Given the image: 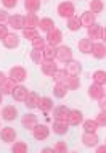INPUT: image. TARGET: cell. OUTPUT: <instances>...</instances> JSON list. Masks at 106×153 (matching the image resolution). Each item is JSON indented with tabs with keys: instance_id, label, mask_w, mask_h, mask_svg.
<instances>
[{
	"instance_id": "6da1fadb",
	"label": "cell",
	"mask_w": 106,
	"mask_h": 153,
	"mask_svg": "<svg viewBox=\"0 0 106 153\" xmlns=\"http://www.w3.org/2000/svg\"><path fill=\"white\" fill-rule=\"evenodd\" d=\"M47 44L48 45H53V47H58L61 44V40H63V34H61V31L58 27H53L47 32V37H45Z\"/></svg>"
},
{
	"instance_id": "7a4b0ae2",
	"label": "cell",
	"mask_w": 106,
	"mask_h": 153,
	"mask_svg": "<svg viewBox=\"0 0 106 153\" xmlns=\"http://www.w3.org/2000/svg\"><path fill=\"white\" fill-rule=\"evenodd\" d=\"M56 58H58L61 63H68V61L72 60V50L68 45H58L56 47Z\"/></svg>"
},
{
	"instance_id": "3957f363",
	"label": "cell",
	"mask_w": 106,
	"mask_h": 153,
	"mask_svg": "<svg viewBox=\"0 0 106 153\" xmlns=\"http://www.w3.org/2000/svg\"><path fill=\"white\" fill-rule=\"evenodd\" d=\"M76 13V8L74 5H72L71 2H61L58 5V15L61 16V18H71V16H74Z\"/></svg>"
},
{
	"instance_id": "277c9868",
	"label": "cell",
	"mask_w": 106,
	"mask_h": 153,
	"mask_svg": "<svg viewBox=\"0 0 106 153\" xmlns=\"http://www.w3.org/2000/svg\"><path fill=\"white\" fill-rule=\"evenodd\" d=\"M10 77L15 82H23V81L27 79V73L23 66H13V68L10 69Z\"/></svg>"
},
{
	"instance_id": "5b68a950",
	"label": "cell",
	"mask_w": 106,
	"mask_h": 153,
	"mask_svg": "<svg viewBox=\"0 0 106 153\" xmlns=\"http://www.w3.org/2000/svg\"><path fill=\"white\" fill-rule=\"evenodd\" d=\"M69 113H71V110L64 105H60V106H55V108H53V118H55L56 121H68Z\"/></svg>"
},
{
	"instance_id": "8992f818",
	"label": "cell",
	"mask_w": 106,
	"mask_h": 153,
	"mask_svg": "<svg viewBox=\"0 0 106 153\" xmlns=\"http://www.w3.org/2000/svg\"><path fill=\"white\" fill-rule=\"evenodd\" d=\"M0 139H2V142H5V143H13L15 139H16V131L13 129V127H10V126L2 127Z\"/></svg>"
},
{
	"instance_id": "52a82bcc",
	"label": "cell",
	"mask_w": 106,
	"mask_h": 153,
	"mask_svg": "<svg viewBox=\"0 0 106 153\" xmlns=\"http://www.w3.org/2000/svg\"><path fill=\"white\" fill-rule=\"evenodd\" d=\"M32 134H34L35 140H45L50 134V129L45 126V124H37V126L32 129Z\"/></svg>"
},
{
	"instance_id": "ba28073f",
	"label": "cell",
	"mask_w": 106,
	"mask_h": 153,
	"mask_svg": "<svg viewBox=\"0 0 106 153\" xmlns=\"http://www.w3.org/2000/svg\"><path fill=\"white\" fill-rule=\"evenodd\" d=\"M66 73H68V76H79L80 71H82V65L79 63V61H76V60H71V61H68L66 63Z\"/></svg>"
},
{
	"instance_id": "9c48e42d",
	"label": "cell",
	"mask_w": 106,
	"mask_h": 153,
	"mask_svg": "<svg viewBox=\"0 0 106 153\" xmlns=\"http://www.w3.org/2000/svg\"><path fill=\"white\" fill-rule=\"evenodd\" d=\"M40 69H42V73L47 74V76H53L55 71L58 69V66L55 65V60H43L42 63H40Z\"/></svg>"
},
{
	"instance_id": "30bf717a",
	"label": "cell",
	"mask_w": 106,
	"mask_h": 153,
	"mask_svg": "<svg viewBox=\"0 0 106 153\" xmlns=\"http://www.w3.org/2000/svg\"><path fill=\"white\" fill-rule=\"evenodd\" d=\"M82 143L85 147H96L98 145V135L96 132H84L82 135Z\"/></svg>"
},
{
	"instance_id": "8fae6325",
	"label": "cell",
	"mask_w": 106,
	"mask_h": 153,
	"mask_svg": "<svg viewBox=\"0 0 106 153\" xmlns=\"http://www.w3.org/2000/svg\"><path fill=\"white\" fill-rule=\"evenodd\" d=\"M21 124L24 126V129H29V131H32L35 126H37V116L35 114H32V113H27V114H24L23 116V119H21Z\"/></svg>"
},
{
	"instance_id": "7c38bea8",
	"label": "cell",
	"mask_w": 106,
	"mask_h": 153,
	"mask_svg": "<svg viewBox=\"0 0 106 153\" xmlns=\"http://www.w3.org/2000/svg\"><path fill=\"white\" fill-rule=\"evenodd\" d=\"M16 118H18V110H16V106L8 105L2 110V119H5V121H15Z\"/></svg>"
},
{
	"instance_id": "4fadbf2b",
	"label": "cell",
	"mask_w": 106,
	"mask_h": 153,
	"mask_svg": "<svg viewBox=\"0 0 106 153\" xmlns=\"http://www.w3.org/2000/svg\"><path fill=\"white\" fill-rule=\"evenodd\" d=\"M68 123H69V126H79L80 123H84V114H82V111H79V110H71V113H69V116H68Z\"/></svg>"
},
{
	"instance_id": "5bb4252c",
	"label": "cell",
	"mask_w": 106,
	"mask_h": 153,
	"mask_svg": "<svg viewBox=\"0 0 106 153\" xmlns=\"http://www.w3.org/2000/svg\"><path fill=\"white\" fill-rule=\"evenodd\" d=\"M39 100H40L39 94L29 92V94H27V97H26V100H24V105H26V108L34 110V108H37V106H39Z\"/></svg>"
},
{
	"instance_id": "9a60e30c",
	"label": "cell",
	"mask_w": 106,
	"mask_h": 153,
	"mask_svg": "<svg viewBox=\"0 0 106 153\" xmlns=\"http://www.w3.org/2000/svg\"><path fill=\"white\" fill-rule=\"evenodd\" d=\"M27 89L24 87V85H16V87L13 89V92H11V97L15 98L16 102H24L27 97Z\"/></svg>"
},
{
	"instance_id": "2e32d148",
	"label": "cell",
	"mask_w": 106,
	"mask_h": 153,
	"mask_svg": "<svg viewBox=\"0 0 106 153\" xmlns=\"http://www.w3.org/2000/svg\"><path fill=\"white\" fill-rule=\"evenodd\" d=\"M88 95H90L92 98H95V100H100L101 97L105 95V87L103 85H100V84H93L88 87Z\"/></svg>"
},
{
	"instance_id": "e0dca14e",
	"label": "cell",
	"mask_w": 106,
	"mask_h": 153,
	"mask_svg": "<svg viewBox=\"0 0 106 153\" xmlns=\"http://www.w3.org/2000/svg\"><path fill=\"white\" fill-rule=\"evenodd\" d=\"M15 87H16V82L11 79V77H7V79L0 84V92H2L3 95H11Z\"/></svg>"
},
{
	"instance_id": "ac0fdd59",
	"label": "cell",
	"mask_w": 106,
	"mask_h": 153,
	"mask_svg": "<svg viewBox=\"0 0 106 153\" xmlns=\"http://www.w3.org/2000/svg\"><path fill=\"white\" fill-rule=\"evenodd\" d=\"M101 32H103V27L100 24L93 23L90 27H87V34H88V39L92 40H96V39H101Z\"/></svg>"
},
{
	"instance_id": "d6986e66",
	"label": "cell",
	"mask_w": 106,
	"mask_h": 153,
	"mask_svg": "<svg viewBox=\"0 0 106 153\" xmlns=\"http://www.w3.org/2000/svg\"><path fill=\"white\" fill-rule=\"evenodd\" d=\"M8 24L13 29H24V16L21 15H13L8 18Z\"/></svg>"
},
{
	"instance_id": "ffe728a7",
	"label": "cell",
	"mask_w": 106,
	"mask_h": 153,
	"mask_svg": "<svg viewBox=\"0 0 106 153\" xmlns=\"http://www.w3.org/2000/svg\"><path fill=\"white\" fill-rule=\"evenodd\" d=\"M68 129H69V123L68 121H56L55 119V123H53V132H55V134L64 135L68 132Z\"/></svg>"
},
{
	"instance_id": "44dd1931",
	"label": "cell",
	"mask_w": 106,
	"mask_h": 153,
	"mask_svg": "<svg viewBox=\"0 0 106 153\" xmlns=\"http://www.w3.org/2000/svg\"><path fill=\"white\" fill-rule=\"evenodd\" d=\"M39 16L35 13H27L24 16V27H39Z\"/></svg>"
},
{
	"instance_id": "7402d4cb",
	"label": "cell",
	"mask_w": 106,
	"mask_h": 153,
	"mask_svg": "<svg viewBox=\"0 0 106 153\" xmlns=\"http://www.w3.org/2000/svg\"><path fill=\"white\" fill-rule=\"evenodd\" d=\"M92 55L95 56L96 60H101V58H105L106 56V47H105V44H93V48H92Z\"/></svg>"
},
{
	"instance_id": "603a6c76",
	"label": "cell",
	"mask_w": 106,
	"mask_h": 153,
	"mask_svg": "<svg viewBox=\"0 0 106 153\" xmlns=\"http://www.w3.org/2000/svg\"><path fill=\"white\" fill-rule=\"evenodd\" d=\"M3 45H5L7 48H16L19 45V36H16V34H8L5 39L2 40Z\"/></svg>"
},
{
	"instance_id": "cb8c5ba5",
	"label": "cell",
	"mask_w": 106,
	"mask_h": 153,
	"mask_svg": "<svg viewBox=\"0 0 106 153\" xmlns=\"http://www.w3.org/2000/svg\"><path fill=\"white\" fill-rule=\"evenodd\" d=\"M79 50L82 52V53H85V55H87V53H92V48H93V40L92 39H80L79 40Z\"/></svg>"
},
{
	"instance_id": "d4e9b609",
	"label": "cell",
	"mask_w": 106,
	"mask_h": 153,
	"mask_svg": "<svg viewBox=\"0 0 106 153\" xmlns=\"http://www.w3.org/2000/svg\"><path fill=\"white\" fill-rule=\"evenodd\" d=\"M37 108H40L43 113H48V111L53 110V100H52L50 97H40Z\"/></svg>"
},
{
	"instance_id": "484cf974",
	"label": "cell",
	"mask_w": 106,
	"mask_h": 153,
	"mask_svg": "<svg viewBox=\"0 0 106 153\" xmlns=\"http://www.w3.org/2000/svg\"><path fill=\"white\" fill-rule=\"evenodd\" d=\"M80 23H82V26L85 27H90L93 23H95V13H92L90 10L85 11V13L80 16Z\"/></svg>"
},
{
	"instance_id": "4316f807",
	"label": "cell",
	"mask_w": 106,
	"mask_h": 153,
	"mask_svg": "<svg viewBox=\"0 0 106 153\" xmlns=\"http://www.w3.org/2000/svg\"><path fill=\"white\" fill-rule=\"evenodd\" d=\"M80 27H82V23H80V18H79V16L74 15V16H71V18L68 19V29H69V31L74 32V31H79Z\"/></svg>"
},
{
	"instance_id": "83f0119b",
	"label": "cell",
	"mask_w": 106,
	"mask_h": 153,
	"mask_svg": "<svg viewBox=\"0 0 106 153\" xmlns=\"http://www.w3.org/2000/svg\"><path fill=\"white\" fill-rule=\"evenodd\" d=\"M52 77L55 81V84H64L68 79V73H66V69H56Z\"/></svg>"
},
{
	"instance_id": "f1b7e54d",
	"label": "cell",
	"mask_w": 106,
	"mask_h": 153,
	"mask_svg": "<svg viewBox=\"0 0 106 153\" xmlns=\"http://www.w3.org/2000/svg\"><path fill=\"white\" fill-rule=\"evenodd\" d=\"M24 8L29 13H35L40 10V0H24Z\"/></svg>"
},
{
	"instance_id": "f546056e",
	"label": "cell",
	"mask_w": 106,
	"mask_h": 153,
	"mask_svg": "<svg viewBox=\"0 0 106 153\" xmlns=\"http://www.w3.org/2000/svg\"><path fill=\"white\" fill-rule=\"evenodd\" d=\"M43 52V60H55L56 58V47H53V45H45V47L42 48Z\"/></svg>"
},
{
	"instance_id": "4dcf8cb0",
	"label": "cell",
	"mask_w": 106,
	"mask_h": 153,
	"mask_svg": "<svg viewBox=\"0 0 106 153\" xmlns=\"http://www.w3.org/2000/svg\"><path fill=\"white\" fill-rule=\"evenodd\" d=\"M64 84H66L68 90H77L80 87V81H79L77 76H68V79H66Z\"/></svg>"
},
{
	"instance_id": "1f68e13d",
	"label": "cell",
	"mask_w": 106,
	"mask_h": 153,
	"mask_svg": "<svg viewBox=\"0 0 106 153\" xmlns=\"http://www.w3.org/2000/svg\"><path fill=\"white\" fill-rule=\"evenodd\" d=\"M39 27H40V31L48 32L50 29L55 27V21H53L52 18H42V19H40V23H39Z\"/></svg>"
},
{
	"instance_id": "d6a6232c",
	"label": "cell",
	"mask_w": 106,
	"mask_h": 153,
	"mask_svg": "<svg viewBox=\"0 0 106 153\" xmlns=\"http://www.w3.org/2000/svg\"><path fill=\"white\" fill-rule=\"evenodd\" d=\"M66 94H68L66 84H55V87H53V95H55L56 98H64Z\"/></svg>"
},
{
	"instance_id": "836d02e7",
	"label": "cell",
	"mask_w": 106,
	"mask_h": 153,
	"mask_svg": "<svg viewBox=\"0 0 106 153\" xmlns=\"http://www.w3.org/2000/svg\"><path fill=\"white\" fill-rule=\"evenodd\" d=\"M92 77H93V82H95V84H100V85H105L106 84V71H103V69L95 71Z\"/></svg>"
},
{
	"instance_id": "e575fe53",
	"label": "cell",
	"mask_w": 106,
	"mask_h": 153,
	"mask_svg": "<svg viewBox=\"0 0 106 153\" xmlns=\"http://www.w3.org/2000/svg\"><path fill=\"white\" fill-rule=\"evenodd\" d=\"M96 129H98L96 119H87V121H84V131L85 132H96Z\"/></svg>"
},
{
	"instance_id": "d590c367",
	"label": "cell",
	"mask_w": 106,
	"mask_h": 153,
	"mask_svg": "<svg viewBox=\"0 0 106 153\" xmlns=\"http://www.w3.org/2000/svg\"><path fill=\"white\" fill-rule=\"evenodd\" d=\"M37 36L39 34H37V29H35V27H24L23 29V37L27 40H34Z\"/></svg>"
},
{
	"instance_id": "8d00e7d4",
	"label": "cell",
	"mask_w": 106,
	"mask_h": 153,
	"mask_svg": "<svg viewBox=\"0 0 106 153\" xmlns=\"http://www.w3.org/2000/svg\"><path fill=\"white\" fill-rule=\"evenodd\" d=\"M103 8H105V5H103L101 0H90V11H92V13H95V15L101 13Z\"/></svg>"
},
{
	"instance_id": "74e56055",
	"label": "cell",
	"mask_w": 106,
	"mask_h": 153,
	"mask_svg": "<svg viewBox=\"0 0 106 153\" xmlns=\"http://www.w3.org/2000/svg\"><path fill=\"white\" fill-rule=\"evenodd\" d=\"M31 60L34 61V63L40 65V63L43 61V52L39 50V48H32V52H31Z\"/></svg>"
},
{
	"instance_id": "f35d334b",
	"label": "cell",
	"mask_w": 106,
	"mask_h": 153,
	"mask_svg": "<svg viewBox=\"0 0 106 153\" xmlns=\"http://www.w3.org/2000/svg\"><path fill=\"white\" fill-rule=\"evenodd\" d=\"M11 152L13 153H26L27 152V143L26 142H13Z\"/></svg>"
},
{
	"instance_id": "ab89813d",
	"label": "cell",
	"mask_w": 106,
	"mask_h": 153,
	"mask_svg": "<svg viewBox=\"0 0 106 153\" xmlns=\"http://www.w3.org/2000/svg\"><path fill=\"white\" fill-rule=\"evenodd\" d=\"M31 42H32V48H39V50H42V48L47 45V40L43 39V37H40V36H37L34 40H31Z\"/></svg>"
},
{
	"instance_id": "60d3db41",
	"label": "cell",
	"mask_w": 106,
	"mask_h": 153,
	"mask_svg": "<svg viewBox=\"0 0 106 153\" xmlns=\"http://www.w3.org/2000/svg\"><path fill=\"white\" fill-rule=\"evenodd\" d=\"M53 150H55L56 153H66V152H68V145H66V142H63V140L56 142V145L53 147Z\"/></svg>"
},
{
	"instance_id": "b9f144b4",
	"label": "cell",
	"mask_w": 106,
	"mask_h": 153,
	"mask_svg": "<svg viewBox=\"0 0 106 153\" xmlns=\"http://www.w3.org/2000/svg\"><path fill=\"white\" fill-rule=\"evenodd\" d=\"M96 123H98V126H106V110L100 111V114L96 116Z\"/></svg>"
},
{
	"instance_id": "7bdbcfd3",
	"label": "cell",
	"mask_w": 106,
	"mask_h": 153,
	"mask_svg": "<svg viewBox=\"0 0 106 153\" xmlns=\"http://www.w3.org/2000/svg\"><path fill=\"white\" fill-rule=\"evenodd\" d=\"M2 3L5 8H15L18 5V0H2Z\"/></svg>"
},
{
	"instance_id": "ee69618b",
	"label": "cell",
	"mask_w": 106,
	"mask_h": 153,
	"mask_svg": "<svg viewBox=\"0 0 106 153\" xmlns=\"http://www.w3.org/2000/svg\"><path fill=\"white\" fill-rule=\"evenodd\" d=\"M8 34H10V32H8V27L5 24H0V40H3Z\"/></svg>"
},
{
	"instance_id": "f6af8a7d",
	"label": "cell",
	"mask_w": 106,
	"mask_h": 153,
	"mask_svg": "<svg viewBox=\"0 0 106 153\" xmlns=\"http://www.w3.org/2000/svg\"><path fill=\"white\" fill-rule=\"evenodd\" d=\"M8 18H10V15H8L5 10H0V24L8 23Z\"/></svg>"
},
{
	"instance_id": "bcb514c9",
	"label": "cell",
	"mask_w": 106,
	"mask_h": 153,
	"mask_svg": "<svg viewBox=\"0 0 106 153\" xmlns=\"http://www.w3.org/2000/svg\"><path fill=\"white\" fill-rule=\"evenodd\" d=\"M98 106L101 110H106V95H103V97L98 100Z\"/></svg>"
},
{
	"instance_id": "7dc6e473",
	"label": "cell",
	"mask_w": 106,
	"mask_h": 153,
	"mask_svg": "<svg viewBox=\"0 0 106 153\" xmlns=\"http://www.w3.org/2000/svg\"><path fill=\"white\" fill-rule=\"evenodd\" d=\"M96 153H106V143L105 145H96Z\"/></svg>"
},
{
	"instance_id": "c3c4849f",
	"label": "cell",
	"mask_w": 106,
	"mask_h": 153,
	"mask_svg": "<svg viewBox=\"0 0 106 153\" xmlns=\"http://www.w3.org/2000/svg\"><path fill=\"white\" fill-rule=\"evenodd\" d=\"M5 79H7V76H5V74H3L2 71H0V84H2V82L5 81Z\"/></svg>"
},
{
	"instance_id": "681fc988",
	"label": "cell",
	"mask_w": 106,
	"mask_h": 153,
	"mask_svg": "<svg viewBox=\"0 0 106 153\" xmlns=\"http://www.w3.org/2000/svg\"><path fill=\"white\" fill-rule=\"evenodd\" d=\"M101 39H103L105 42H106V27H105V29H103V32H101Z\"/></svg>"
},
{
	"instance_id": "f907efd6",
	"label": "cell",
	"mask_w": 106,
	"mask_h": 153,
	"mask_svg": "<svg viewBox=\"0 0 106 153\" xmlns=\"http://www.w3.org/2000/svg\"><path fill=\"white\" fill-rule=\"evenodd\" d=\"M2 97H3V94H2V92H0V103H2Z\"/></svg>"
}]
</instances>
